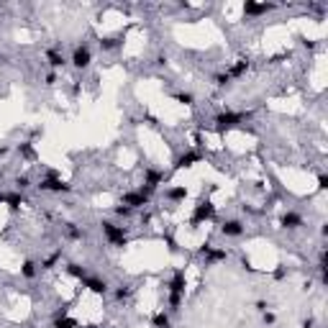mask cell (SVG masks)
<instances>
[{"label":"cell","instance_id":"obj_1","mask_svg":"<svg viewBox=\"0 0 328 328\" xmlns=\"http://www.w3.org/2000/svg\"><path fill=\"white\" fill-rule=\"evenodd\" d=\"M100 231H103V236L108 239V244L115 246V249L129 246V239H126V229H123V226H115L113 221H103V223H100Z\"/></svg>","mask_w":328,"mask_h":328},{"label":"cell","instance_id":"obj_2","mask_svg":"<svg viewBox=\"0 0 328 328\" xmlns=\"http://www.w3.org/2000/svg\"><path fill=\"white\" fill-rule=\"evenodd\" d=\"M251 118V113H233V111H223V113H218L215 115V131H231V129H236L239 123H244V121H249Z\"/></svg>","mask_w":328,"mask_h":328},{"label":"cell","instance_id":"obj_3","mask_svg":"<svg viewBox=\"0 0 328 328\" xmlns=\"http://www.w3.org/2000/svg\"><path fill=\"white\" fill-rule=\"evenodd\" d=\"M213 218H215V205L208 197H203V200H197V205H195V211H193V218H190V226L197 229L200 223L213 221Z\"/></svg>","mask_w":328,"mask_h":328},{"label":"cell","instance_id":"obj_4","mask_svg":"<svg viewBox=\"0 0 328 328\" xmlns=\"http://www.w3.org/2000/svg\"><path fill=\"white\" fill-rule=\"evenodd\" d=\"M39 190L41 193H69L72 187L62 177H57V172H49V175L39 182Z\"/></svg>","mask_w":328,"mask_h":328},{"label":"cell","instance_id":"obj_5","mask_svg":"<svg viewBox=\"0 0 328 328\" xmlns=\"http://www.w3.org/2000/svg\"><path fill=\"white\" fill-rule=\"evenodd\" d=\"M149 200H151L149 193H144V190H131V193H126L121 197V205H129L131 211H139V208H147L149 205Z\"/></svg>","mask_w":328,"mask_h":328},{"label":"cell","instance_id":"obj_6","mask_svg":"<svg viewBox=\"0 0 328 328\" xmlns=\"http://www.w3.org/2000/svg\"><path fill=\"white\" fill-rule=\"evenodd\" d=\"M164 182V172L162 169H157V167H147L144 169V193H149V195H154V190H157L159 185Z\"/></svg>","mask_w":328,"mask_h":328},{"label":"cell","instance_id":"obj_7","mask_svg":"<svg viewBox=\"0 0 328 328\" xmlns=\"http://www.w3.org/2000/svg\"><path fill=\"white\" fill-rule=\"evenodd\" d=\"M72 65H75L77 69H87L90 62H93V51H90V47H75V51H72Z\"/></svg>","mask_w":328,"mask_h":328},{"label":"cell","instance_id":"obj_8","mask_svg":"<svg viewBox=\"0 0 328 328\" xmlns=\"http://www.w3.org/2000/svg\"><path fill=\"white\" fill-rule=\"evenodd\" d=\"M185 287H187V277H185V269H175L169 285H167V293L169 295H185Z\"/></svg>","mask_w":328,"mask_h":328},{"label":"cell","instance_id":"obj_9","mask_svg":"<svg viewBox=\"0 0 328 328\" xmlns=\"http://www.w3.org/2000/svg\"><path fill=\"white\" fill-rule=\"evenodd\" d=\"M277 5H272V3H254V0H246L244 3V16L246 18H257V16H264V13H269V11H275Z\"/></svg>","mask_w":328,"mask_h":328},{"label":"cell","instance_id":"obj_10","mask_svg":"<svg viewBox=\"0 0 328 328\" xmlns=\"http://www.w3.org/2000/svg\"><path fill=\"white\" fill-rule=\"evenodd\" d=\"M244 231H246V226L241 221H236V218L221 223V233L226 236V239H239V236H244Z\"/></svg>","mask_w":328,"mask_h":328},{"label":"cell","instance_id":"obj_11","mask_svg":"<svg viewBox=\"0 0 328 328\" xmlns=\"http://www.w3.org/2000/svg\"><path fill=\"white\" fill-rule=\"evenodd\" d=\"M203 162V154L200 151H185L182 157H177L175 162V169H190V167H195V164Z\"/></svg>","mask_w":328,"mask_h":328},{"label":"cell","instance_id":"obj_12","mask_svg":"<svg viewBox=\"0 0 328 328\" xmlns=\"http://www.w3.org/2000/svg\"><path fill=\"white\" fill-rule=\"evenodd\" d=\"M82 287H87L93 295H105L108 293V282L100 277H85L82 279Z\"/></svg>","mask_w":328,"mask_h":328},{"label":"cell","instance_id":"obj_13","mask_svg":"<svg viewBox=\"0 0 328 328\" xmlns=\"http://www.w3.org/2000/svg\"><path fill=\"white\" fill-rule=\"evenodd\" d=\"M47 62H49L51 69H62V67L67 65V57H65L59 49H49V51H47Z\"/></svg>","mask_w":328,"mask_h":328},{"label":"cell","instance_id":"obj_14","mask_svg":"<svg viewBox=\"0 0 328 328\" xmlns=\"http://www.w3.org/2000/svg\"><path fill=\"white\" fill-rule=\"evenodd\" d=\"M203 257H205V264H218V262H226V259H229V251L211 246V249H208V251L203 254Z\"/></svg>","mask_w":328,"mask_h":328},{"label":"cell","instance_id":"obj_15","mask_svg":"<svg viewBox=\"0 0 328 328\" xmlns=\"http://www.w3.org/2000/svg\"><path fill=\"white\" fill-rule=\"evenodd\" d=\"M279 226L282 229H300V226H303V218H300L297 213H293V211H287L279 218Z\"/></svg>","mask_w":328,"mask_h":328},{"label":"cell","instance_id":"obj_16","mask_svg":"<svg viewBox=\"0 0 328 328\" xmlns=\"http://www.w3.org/2000/svg\"><path fill=\"white\" fill-rule=\"evenodd\" d=\"M151 326L154 328H172V318L167 311H159V313H154L151 315Z\"/></svg>","mask_w":328,"mask_h":328},{"label":"cell","instance_id":"obj_17","mask_svg":"<svg viewBox=\"0 0 328 328\" xmlns=\"http://www.w3.org/2000/svg\"><path fill=\"white\" fill-rule=\"evenodd\" d=\"M123 44V33H118V36H108V39H100V49L103 51H113L118 49Z\"/></svg>","mask_w":328,"mask_h":328},{"label":"cell","instance_id":"obj_18","mask_svg":"<svg viewBox=\"0 0 328 328\" xmlns=\"http://www.w3.org/2000/svg\"><path fill=\"white\" fill-rule=\"evenodd\" d=\"M187 197V187L185 185H175L167 190V200H172V203H182V200Z\"/></svg>","mask_w":328,"mask_h":328},{"label":"cell","instance_id":"obj_19","mask_svg":"<svg viewBox=\"0 0 328 328\" xmlns=\"http://www.w3.org/2000/svg\"><path fill=\"white\" fill-rule=\"evenodd\" d=\"M23 203H26V197H23V193H18V190H16V193H8V195H5V205L11 208V211H18Z\"/></svg>","mask_w":328,"mask_h":328},{"label":"cell","instance_id":"obj_20","mask_svg":"<svg viewBox=\"0 0 328 328\" xmlns=\"http://www.w3.org/2000/svg\"><path fill=\"white\" fill-rule=\"evenodd\" d=\"M65 269H67L69 277H77V279H85V277H87V269L82 267V264H77V262H69Z\"/></svg>","mask_w":328,"mask_h":328},{"label":"cell","instance_id":"obj_21","mask_svg":"<svg viewBox=\"0 0 328 328\" xmlns=\"http://www.w3.org/2000/svg\"><path fill=\"white\" fill-rule=\"evenodd\" d=\"M246 69H249V59H239V62H236V65L229 69V77H231V80H236V77L246 75Z\"/></svg>","mask_w":328,"mask_h":328},{"label":"cell","instance_id":"obj_22","mask_svg":"<svg viewBox=\"0 0 328 328\" xmlns=\"http://www.w3.org/2000/svg\"><path fill=\"white\" fill-rule=\"evenodd\" d=\"M54 328H80V323L69 315H62V318H54Z\"/></svg>","mask_w":328,"mask_h":328},{"label":"cell","instance_id":"obj_23","mask_svg":"<svg viewBox=\"0 0 328 328\" xmlns=\"http://www.w3.org/2000/svg\"><path fill=\"white\" fill-rule=\"evenodd\" d=\"M21 275H23L26 279H33V277H36V262H33V259H26V262L21 264Z\"/></svg>","mask_w":328,"mask_h":328},{"label":"cell","instance_id":"obj_24","mask_svg":"<svg viewBox=\"0 0 328 328\" xmlns=\"http://www.w3.org/2000/svg\"><path fill=\"white\" fill-rule=\"evenodd\" d=\"M59 259H62V249H57L54 254H49V257L41 262V269H54V264H57Z\"/></svg>","mask_w":328,"mask_h":328},{"label":"cell","instance_id":"obj_25","mask_svg":"<svg viewBox=\"0 0 328 328\" xmlns=\"http://www.w3.org/2000/svg\"><path fill=\"white\" fill-rule=\"evenodd\" d=\"M18 154H21L23 159H36V151H33V144H21V147H18Z\"/></svg>","mask_w":328,"mask_h":328},{"label":"cell","instance_id":"obj_26","mask_svg":"<svg viewBox=\"0 0 328 328\" xmlns=\"http://www.w3.org/2000/svg\"><path fill=\"white\" fill-rule=\"evenodd\" d=\"M175 100H177V103H182V105H193L195 103V95L193 93H177Z\"/></svg>","mask_w":328,"mask_h":328},{"label":"cell","instance_id":"obj_27","mask_svg":"<svg viewBox=\"0 0 328 328\" xmlns=\"http://www.w3.org/2000/svg\"><path fill=\"white\" fill-rule=\"evenodd\" d=\"M113 213H115L118 218H131V215H133V211H131L129 205H115V208H113Z\"/></svg>","mask_w":328,"mask_h":328},{"label":"cell","instance_id":"obj_28","mask_svg":"<svg viewBox=\"0 0 328 328\" xmlns=\"http://www.w3.org/2000/svg\"><path fill=\"white\" fill-rule=\"evenodd\" d=\"M67 236H69V239H82V236H85V231H80L75 223H67Z\"/></svg>","mask_w":328,"mask_h":328},{"label":"cell","instance_id":"obj_29","mask_svg":"<svg viewBox=\"0 0 328 328\" xmlns=\"http://www.w3.org/2000/svg\"><path fill=\"white\" fill-rule=\"evenodd\" d=\"M29 185H31V180L26 177V175H18V177H16V190H18V193H21V190H26Z\"/></svg>","mask_w":328,"mask_h":328},{"label":"cell","instance_id":"obj_30","mask_svg":"<svg viewBox=\"0 0 328 328\" xmlns=\"http://www.w3.org/2000/svg\"><path fill=\"white\" fill-rule=\"evenodd\" d=\"M182 297H185V295H169V311H172V313H175V311H180Z\"/></svg>","mask_w":328,"mask_h":328},{"label":"cell","instance_id":"obj_31","mask_svg":"<svg viewBox=\"0 0 328 328\" xmlns=\"http://www.w3.org/2000/svg\"><path fill=\"white\" fill-rule=\"evenodd\" d=\"M213 80H215V85H218V87H223V85H229V82H231L229 72H221V75H215Z\"/></svg>","mask_w":328,"mask_h":328},{"label":"cell","instance_id":"obj_32","mask_svg":"<svg viewBox=\"0 0 328 328\" xmlns=\"http://www.w3.org/2000/svg\"><path fill=\"white\" fill-rule=\"evenodd\" d=\"M129 295H131V287H129V285H121V287L115 290V297H118V300H126Z\"/></svg>","mask_w":328,"mask_h":328},{"label":"cell","instance_id":"obj_33","mask_svg":"<svg viewBox=\"0 0 328 328\" xmlns=\"http://www.w3.org/2000/svg\"><path fill=\"white\" fill-rule=\"evenodd\" d=\"M326 187H328V175L321 172V175H318V190H326Z\"/></svg>","mask_w":328,"mask_h":328},{"label":"cell","instance_id":"obj_34","mask_svg":"<svg viewBox=\"0 0 328 328\" xmlns=\"http://www.w3.org/2000/svg\"><path fill=\"white\" fill-rule=\"evenodd\" d=\"M54 82H57V72H49V75H47V80H44V85H54Z\"/></svg>","mask_w":328,"mask_h":328},{"label":"cell","instance_id":"obj_35","mask_svg":"<svg viewBox=\"0 0 328 328\" xmlns=\"http://www.w3.org/2000/svg\"><path fill=\"white\" fill-rule=\"evenodd\" d=\"M241 267H244L246 272H257V269H254V267H251V262H249V259H246V257L241 259Z\"/></svg>","mask_w":328,"mask_h":328},{"label":"cell","instance_id":"obj_36","mask_svg":"<svg viewBox=\"0 0 328 328\" xmlns=\"http://www.w3.org/2000/svg\"><path fill=\"white\" fill-rule=\"evenodd\" d=\"M264 323H267V326L275 323V313H264Z\"/></svg>","mask_w":328,"mask_h":328},{"label":"cell","instance_id":"obj_37","mask_svg":"<svg viewBox=\"0 0 328 328\" xmlns=\"http://www.w3.org/2000/svg\"><path fill=\"white\" fill-rule=\"evenodd\" d=\"M267 303H264V300H257V311H262V313H267Z\"/></svg>","mask_w":328,"mask_h":328},{"label":"cell","instance_id":"obj_38","mask_svg":"<svg viewBox=\"0 0 328 328\" xmlns=\"http://www.w3.org/2000/svg\"><path fill=\"white\" fill-rule=\"evenodd\" d=\"M282 277H285V267L279 264V269H275V279H282Z\"/></svg>","mask_w":328,"mask_h":328},{"label":"cell","instance_id":"obj_39","mask_svg":"<svg viewBox=\"0 0 328 328\" xmlns=\"http://www.w3.org/2000/svg\"><path fill=\"white\" fill-rule=\"evenodd\" d=\"M313 326H315L313 318H305V321H303V328H313Z\"/></svg>","mask_w":328,"mask_h":328},{"label":"cell","instance_id":"obj_40","mask_svg":"<svg viewBox=\"0 0 328 328\" xmlns=\"http://www.w3.org/2000/svg\"><path fill=\"white\" fill-rule=\"evenodd\" d=\"M8 154V147H0V157H5Z\"/></svg>","mask_w":328,"mask_h":328},{"label":"cell","instance_id":"obj_41","mask_svg":"<svg viewBox=\"0 0 328 328\" xmlns=\"http://www.w3.org/2000/svg\"><path fill=\"white\" fill-rule=\"evenodd\" d=\"M85 328H98V326H85Z\"/></svg>","mask_w":328,"mask_h":328},{"label":"cell","instance_id":"obj_42","mask_svg":"<svg viewBox=\"0 0 328 328\" xmlns=\"http://www.w3.org/2000/svg\"><path fill=\"white\" fill-rule=\"evenodd\" d=\"M49 328H54V326H49Z\"/></svg>","mask_w":328,"mask_h":328}]
</instances>
